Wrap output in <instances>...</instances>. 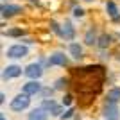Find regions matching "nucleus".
I'll return each instance as SVG.
<instances>
[{
	"instance_id": "1",
	"label": "nucleus",
	"mask_w": 120,
	"mask_h": 120,
	"mask_svg": "<svg viewBox=\"0 0 120 120\" xmlns=\"http://www.w3.org/2000/svg\"><path fill=\"white\" fill-rule=\"evenodd\" d=\"M11 109L13 111H16V113H20V111H23V109H27L30 106V95H27V93H18V95L15 97V99L11 100Z\"/></svg>"
},
{
	"instance_id": "2",
	"label": "nucleus",
	"mask_w": 120,
	"mask_h": 120,
	"mask_svg": "<svg viewBox=\"0 0 120 120\" xmlns=\"http://www.w3.org/2000/svg\"><path fill=\"white\" fill-rule=\"evenodd\" d=\"M27 52H29V49L25 45H22V43H18V45L9 47L7 52H5V56L11 57V59H20V57H25V56H27Z\"/></svg>"
},
{
	"instance_id": "3",
	"label": "nucleus",
	"mask_w": 120,
	"mask_h": 120,
	"mask_svg": "<svg viewBox=\"0 0 120 120\" xmlns=\"http://www.w3.org/2000/svg\"><path fill=\"white\" fill-rule=\"evenodd\" d=\"M41 90H43V88H41V82L38 79H30L29 82H25V84L22 86V91L27 93V95H30V97L41 93Z\"/></svg>"
},
{
	"instance_id": "4",
	"label": "nucleus",
	"mask_w": 120,
	"mask_h": 120,
	"mask_svg": "<svg viewBox=\"0 0 120 120\" xmlns=\"http://www.w3.org/2000/svg\"><path fill=\"white\" fill-rule=\"evenodd\" d=\"M102 115H104L106 120H118L120 116V111H118V106L115 102H108L102 109Z\"/></svg>"
},
{
	"instance_id": "5",
	"label": "nucleus",
	"mask_w": 120,
	"mask_h": 120,
	"mask_svg": "<svg viewBox=\"0 0 120 120\" xmlns=\"http://www.w3.org/2000/svg\"><path fill=\"white\" fill-rule=\"evenodd\" d=\"M23 74L29 77V79H40L41 74H43V68H41L40 63H30L29 66H25Z\"/></svg>"
},
{
	"instance_id": "6",
	"label": "nucleus",
	"mask_w": 120,
	"mask_h": 120,
	"mask_svg": "<svg viewBox=\"0 0 120 120\" xmlns=\"http://www.w3.org/2000/svg\"><path fill=\"white\" fill-rule=\"evenodd\" d=\"M49 65L50 66H65V65H68V57L63 52H54L49 57Z\"/></svg>"
},
{
	"instance_id": "7",
	"label": "nucleus",
	"mask_w": 120,
	"mask_h": 120,
	"mask_svg": "<svg viewBox=\"0 0 120 120\" xmlns=\"http://www.w3.org/2000/svg\"><path fill=\"white\" fill-rule=\"evenodd\" d=\"M20 75H22V66H18V65H9L2 72L4 79H15V77H20Z\"/></svg>"
},
{
	"instance_id": "8",
	"label": "nucleus",
	"mask_w": 120,
	"mask_h": 120,
	"mask_svg": "<svg viewBox=\"0 0 120 120\" xmlns=\"http://www.w3.org/2000/svg\"><path fill=\"white\" fill-rule=\"evenodd\" d=\"M22 13V7L16 4H2V16L4 18H9V16H15Z\"/></svg>"
},
{
	"instance_id": "9",
	"label": "nucleus",
	"mask_w": 120,
	"mask_h": 120,
	"mask_svg": "<svg viewBox=\"0 0 120 120\" xmlns=\"http://www.w3.org/2000/svg\"><path fill=\"white\" fill-rule=\"evenodd\" d=\"M106 11H108V15H109L111 20H118L120 18V11H118V7H116V4L113 0H108V2H106Z\"/></svg>"
},
{
	"instance_id": "10",
	"label": "nucleus",
	"mask_w": 120,
	"mask_h": 120,
	"mask_svg": "<svg viewBox=\"0 0 120 120\" xmlns=\"http://www.w3.org/2000/svg\"><path fill=\"white\" fill-rule=\"evenodd\" d=\"M47 118H49V111H45L41 106L29 113V120H47Z\"/></svg>"
},
{
	"instance_id": "11",
	"label": "nucleus",
	"mask_w": 120,
	"mask_h": 120,
	"mask_svg": "<svg viewBox=\"0 0 120 120\" xmlns=\"http://www.w3.org/2000/svg\"><path fill=\"white\" fill-rule=\"evenodd\" d=\"M68 52H70V56L75 57V59H81V57H82V47H81L79 43H70Z\"/></svg>"
},
{
	"instance_id": "12",
	"label": "nucleus",
	"mask_w": 120,
	"mask_h": 120,
	"mask_svg": "<svg viewBox=\"0 0 120 120\" xmlns=\"http://www.w3.org/2000/svg\"><path fill=\"white\" fill-rule=\"evenodd\" d=\"M75 36V29L72 27L70 22H65V25H63V38L65 40H74Z\"/></svg>"
},
{
	"instance_id": "13",
	"label": "nucleus",
	"mask_w": 120,
	"mask_h": 120,
	"mask_svg": "<svg viewBox=\"0 0 120 120\" xmlns=\"http://www.w3.org/2000/svg\"><path fill=\"white\" fill-rule=\"evenodd\" d=\"M84 43H86V45H95V43H97V34H95V29H93V27L86 30V34H84Z\"/></svg>"
},
{
	"instance_id": "14",
	"label": "nucleus",
	"mask_w": 120,
	"mask_h": 120,
	"mask_svg": "<svg viewBox=\"0 0 120 120\" xmlns=\"http://www.w3.org/2000/svg\"><path fill=\"white\" fill-rule=\"evenodd\" d=\"M120 100V86H116V88H111L109 91H108V102H118Z\"/></svg>"
},
{
	"instance_id": "15",
	"label": "nucleus",
	"mask_w": 120,
	"mask_h": 120,
	"mask_svg": "<svg viewBox=\"0 0 120 120\" xmlns=\"http://www.w3.org/2000/svg\"><path fill=\"white\" fill-rule=\"evenodd\" d=\"M56 106H57V102H56V100H52V99H45L43 102H41V108H43L45 111H49V113L54 109Z\"/></svg>"
},
{
	"instance_id": "16",
	"label": "nucleus",
	"mask_w": 120,
	"mask_h": 120,
	"mask_svg": "<svg viewBox=\"0 0 120 120\" xmlns=\"http://www.w3.org/2000/svg\"><path fill=\"white\" fill-rule=\"evenodd\" d=\"M25 30L23 29H9L7 32H4V36H11V38H18V36H23Z\"/></svg>"
},
{
	"instance_id": "17",
	"label": "nucleus",
	"mask_w": 120,
	"mask_h": 120,
	"mask_svg": "<svg viewBox=\"0 0 120 120\" xmlns=\"http://www.w3.org/2000/svg\"><path fill=\"white\" fill-rule=\"evenodd\" d=\"M108 45H109V36H100V38H99V47H100V49H106V47H108Z\"/></svg>"
},
{
	"instance_id": "18",
	"label": "nucleus",
	"mask_w": 120,
	"mask_h": 120,
	"mask_svg": "<svg viewBox=\"0 0 120 120\" xmlns=\"http://www.w3.org/2000/svg\"><path fill=\"white\" fill-rule=\"evenodd\" d=\"M63 113H65V111H63V106H59V104H57L54 109L50 111V115H52V116H61Z\"/></svg>"
},
{
	"instance_id": "19",
	"label": "nucleus",
	"mask_w": 120,
	"mask_h": 120,
	"mask_svg": "<svg viewBox=\"0 0 120 120\" xmlns=\"http://www.w3.org/2000/svg\"><path fill=\"white\" fill-rule=\"evenodd\" d=\"M66 82H68L66 79H57V81H56V84H54V90H63V88L66 86Z\"/></svg>"
},
{
	"instance_id": "20",
	"label": "nucleus",
	"mask_w": 120,
	"mask_h": 120,
	"mask_svg": "<svg viewBox=\"0 0 120 120\" xmlns=\"http://www.w3.org/2000/svg\"><path fill=\"white\" fill-rule=\"evenodd\" d=\"M72 116H74V109H66L65 113H63V115L59 116V118H63V120H65V118H72Z\"/></svg>"
},
{
	"instance_id": "21",
	"label": "nucleus",
	"mask_w": 120,
	"mask_h": 120,
	"mask_svg": "<svg viewBox=\"0 0 120 120\" xmlns=\"http://www.w3.org/2000/svg\"><path fill=\"white\" fill-rule=\"evenodd\" d=\"M82 15H84V11L81 9V7H74V16L75 18H81Z\"/></svg>"
},
{
	"instance_id": "22",
	"label": "nucleus",
	"mask_w": 120,
	"mask_h": 120,
	"mask_svg": "<svg viewBox=\"0 0 120 120\" xmlns=\"http://www.w3.org/2000/svg\"><path fill=\"white\" fill-rule=\"evenodd\" d=\"M72 104V95H65L63 99V106H70Z\"/></svg>"
},
{
	"instance_id": "23",
	"label": "nucleus",
	"mask_w": 120,
	"mask_h": 120,
	"mask_svg": "<svg viewBox=\"0 0 120 120\" xmlns=\"http://www.w3.org/2000/svg\"><path fill=\"white\" fill-rule=\"evenodd\" d=\"M54 93V90H50V88H45V90H41V95L43 97H49V95H52Z\"/></svg>"
},
{
	"instance_id": "24",
	"label": "nucleus",
	"mask_w": 120,
	"mask_h": 120,
	"mask_svg": "<svg viewBox=\"0 0 120 120\" xmlns=\"http://www.w3.org/2000/svg\"><path fill=\"white\" fill-rule=\"evenodd\" d=\"M5 102V93H0V104H4Z\"/></svg>"
},
{
	"instance_id": "25",
	"label": "nucleus",
	"mask_w": 120,
	"mask_h": 120,
	"mask_svg": "<svg viewBox=\"0 0 120 120\" xmlns=\"http://www.w3.org/2000/svg\"><path fill=\"white\" fill-rule=\"evenodd\" d=\"M0 120H7V118H5V116H2V118H0Z\"/></svg>"
},
{
	"instance_id": "26",
	"label": "nucleus",
	"mask_w": 120,
	"mask_h": 120,
	"mask_svg": "<svg viewBox=\"0 0 120 120\" xmlns=\"http://www.w3.org/2000/svg\"><path fill=\"white\" fill-rule=\"evenodd\" d=\"M118 61H120V57H118Z\"/></svg>"
},
{
	"instance_id": "27",
	"label": "nucleus",
	"mask_w": 120,
	"mask_h": 120,
	"mask_svg": "<svg viewBox=\"0 0 120 120\" xmlns=\"http://www.w3.org/2000/svg\"><path fill=\"white\" fill-rule=\"evenodd\" d=\"M88 2H90V0H88Z\"/></svg>"
}]
</instances>
